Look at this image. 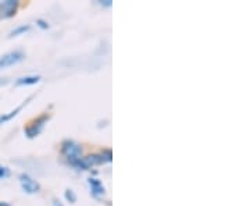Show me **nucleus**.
Wrapping results in <instances>:
<instances>
[{
	"label": "nucleus",
	"instance_id": "nucleus-8",
	"mask_svg": "<svg viewBox=\"0 0 250 206\" xmlns=\"http://www.w3.org/2000/svg\"><path fill=\"white\" fill-rule=\"evenodd\" d=\"M41 81L39 75H27V77H21L16 81V85H35Z\"/></svg>",
	"mask_w": 250,
	"mask_h": 206
},
{
	"label": "nucleus",
	"instance_id": "nucleus-13",
	"mask_svg": "<svg viewBox=\"0 0 250 206\" xmlns=\"http://www.w3.org/2000/svg\"><path fill=\"white\" fill-rule=\"evenodd\" d=\"M98 3L100 6H106V7H110V6H111V1H110V0H104V1H103V0H99Z\"/></svg>",
	"mask_w": 250,
	"mask_h": 206
},
{
	"label": "nucleus",
	"instance_id": "nucleus-1",
	"mask_svg": "<svg viewBox=\"0 0 250 206\" xmlns=\"http://www.w3.org/2000/svg\"><path fill=\"white\" fill-rule=\"evenodd\" d=\"M24 57H25V54L21 50H13V52H9V53L0 56V70L11 67V66H16L20 62H22Z\"/></svg>",
	"mask_w": 250,
	"mask_h": 206
},
{
	"label": "nucleus",
	"instance_id": "nucleus-15",
	"mask_svg": "<svg viewBox=\"0 0 250 206\" xmlns=\"http://www.w3.org/2000/svg\"><path fill=\"white\" fill-rule=\"evenodd\" d=\"M0 206H11V205L7 204V202H0Z\"/></svg>",
	"mask_w": 250,
	"mask_h": 206
},
{
	"label": "nucleus",
	"instance_id": "nucleus-10",
	"mask_svg": "<svg viewBox=\"0 0 250 206\" xmlns=\"http://www.w3.org/2000/svg\"><path fill=\"white\" fill-rule=\"evenodd\" d=\"M64 197H65V199H67L70 204H75V202H77V195H75V192H74L72 189H65Z\"/></svg>",
	"mask_w": 250,
	"mask_h": 206
},
{
	"label": "nucleus",
	"instance_id": "nucleus-7",
	"mask_svg": "<svg viewBox=\"0 0 250 206\" xmlns=\"http://www.w3.org/2000/svg\"><path fill=\"white\" fill-rule=\"evenodd\" d=\"M32 98H34V96H29L27 100H24V102H22L20 106H17V108L14 109V110H11V112H9V113H6V114H1V116H0V124H3V123H7V121H10L11 118H14V117L17 116L18 113L22 110V108H24V106H25V105H27L28 102H29V100H31Z\"/></svg>",
	"mask_w": 250,
	"mask_h": 206
},
{
	"label": "nucleus",
	"instance_id": "nucleus-5",
	"mask_svg": "<svg viewBox=\"0 0 250 206\" xmlns=\"http://www.w3.org/2000/svg\"><path fill=\"white\" fill-rule=\"evenodd\" d=\"M20 184L27 194H36L39 191V184L34 179H31L28 174L20 176Z\"/></svg>",
	"mask_w": 250,
	"mask_h": 206
},
{
	"label": "nucleus",
	"instance_id": "nucleus-14",
	"mask_svg": "<svg viewBox=\"0 0 250 206\" xmlns=\"http://www.w3.org/2000/svg\"><path fill=\"white\" fill-rule=\"evenodd\" d=\"M53 206H62V204L59 199H53Z\"/></svg>",
	"mask_w": 250,
	"mask_h": 206
},
{
	"label": "nucleus",
	"instance_id": "nucleus-9",
	"mask_svg": "<svg viewBox=\"0 0 250 206\" xmlns=\"http://www.w3.org/2000/svg\"><path fill=\"white\" fill-rule=\"evenodd\" d=\"M28 29H29V25H18V27H16L9 34L10 38H14V36H20V35H24L25 32H27Z\"/></svg>",
	"mask_w": 250,
	"mask_h": 206
},
{
	"label": "nucleus",
	"instance_id": "nucleus-3",
	"mask_svg": "<svg viewBox=\"0 0 250 206\" xmlns=\"http://www.w3.org/2000/svg\"><path fill=\"white\" fill-rule=\"evenodd\" d=\"M18 7V1L16 0H6L0 1V20L13 17L16 14Z\"/></svg>",
	"mask_w": 250,
	"mask_h": 206
},
{
	"label": "nucleus",
	"instance_id": "nucleus-4",
	"mask_svg": "<svg viewBox=\"0 0 250 206\" xmlns=\"http://www.w3.org/2000/svg\"><path fill=\"white\" fill-rule=\"evenodd\" d=\"M47 118H49V116H47V114H43V116L39 117L38 120H35L31 126L27 127L25 134H27L28 138H34V137H36V135L39 134V133L42 131L43 126H45V123L47 121Z\"/></svg>",
	"mask_w": 250,
	"mask_h": 206
},
{
	"label": "nucleus",
	"instance_id": "nucleus-11",
	"mask_svg": "<svg viewBox=\"0 0 250 206\" xmlns=\"http://www.w3.org/2000/svg\"><path fill=\"white\" fill-rule=\"evenodd\" d=\"M9 176H10V170H9V169L0 164V180L7 179Z\"/></svg>",
	"mask_w": 250,
	"mask_h": 206
},
{
	"label": "nucleus",
	"instance_id": "nucleus-6",
	"mask_svg": "<svg viewBox=\"0 0 250 206\" xmlns=\"http://www.w3.org/2000/svg\"><path fill=\"white\" fill-rule=\"evenodd\" d=\"M88 184H89L90 187V194L93 195V197H102V195H104L106 194V188H104V185H103V183L98 179H89L88 180Z\"/></svg>",
	"mask_w": 250,
	"mask_h": 206
},
{
	"label": "nucleus",
	"instance_id": "nucleus-2",
	"mask_svg": "<svg viewBox=\"0 0 250 206\" xmlns=\"http://www.w3.org/2000/svg\"><path fill=\"white\" fill-rule=\"evenodd\" d=\"M62 153L64 156L68 159L70 163H74L77 161L78 159H81V155H82V149L78 143H75L74 141H65L62 143Z\"/></svg>",
	"mask_w": 250,
	"mask_h": 206
},
{
	"label": "nucleus",
	"instance_id": "nucleus-12",
	"mask_svg": "<svg viewBox=\"0 0 250 206\" xmlns=\"http://www.w3.org/2000/svg\"><path fill=\"white\" fill-rule=\"evenodd\" d=\"M36 24L41 28H43V29H47V28H49V24H47L46 21H43V20H36Z\"/></svg>",
	"mask_w": 250,
	"mask_h": 206
}]
</instances>
